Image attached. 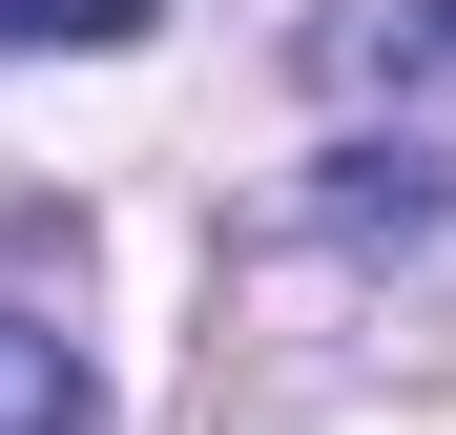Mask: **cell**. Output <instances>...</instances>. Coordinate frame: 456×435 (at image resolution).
<instances>
[{
	"label": "cell",
	"instance_id": "6da1fadb",
	"mask_svg": "<svg viewBox=\"0 0 456 435\" xmlns=\"http://www.w3.org/2000/svg\"><path fill=\"white\" fill-rule=\"evenodd\" d=\"M0 435H104V394H84V352H62L42 311H0Z\"/></svg>",
	"mask_w": 456,
	"mask_h": 435
},
{
	"label": "cell",
	"instance_id": "277c9868",
	"mask_svg": "<svg viewBox=\"0 0 456 435\" xmlns=\"http://www.w3.org/2000/svg\"><path fill=\"white\" fill-rule=\"evenodd\" d=\"M145 21H167V0H0V62H21V42H84V62H104V42H145Z\"/></svg>",
	"mask_w": 456,
	"mask_h": 435
},
{
	"label": "cell",
	"instance_id": "7a4b0ae2",
	"mask_svg": "<svg viewBox=\"0 0 456 435\" xmlns=\"http://www.w3.org/2000/svg\"><path fill=\"white\" fill-rule=\"evenodd\" d=\"M332 62H353V84H456V0H353Z\"/></svg>",
	"mask_w": 456,
	"mask_h": 435
},
{
	"label": "cell",
	"instance_id": "3957f363",
	"mask_svg": "<svg viewBox=\"0 0 456 435\" xmlns=\"http://www.w3.org/2000/svg\"><path fill=\"white\" fill-rule=\"evenodd\" d=\"M312 207H332V229H353V249H373V229H395V249H415V229H436V166H415V145H353V166H332Z\"/></svg>",
	"mask_w": 456,
	"mask_h": 435
}]
</instances>
